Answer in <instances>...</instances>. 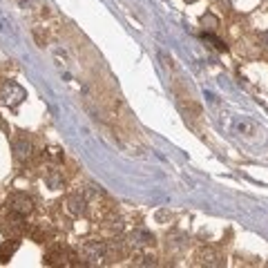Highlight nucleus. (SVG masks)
<instances>
[{"mask_svg": "<svg viewBox=\"0 0 268 268\" xmlns=\"http://www.w3.org/2000/svg\"><path fill=\"white\" fill-rule=\"evenodd\" d=\"M150 243H154V237L145 233V230H134L130 235V246L134 248H143V246H150Z\"/></svg>", "mask_w": 268, "mask_h": 268, "instance_id": "nucleus-6", "label": "nucleus"}, {"mask_svg": "<svg viewBox=\"0 0 268 268\" xmlns=\"http://www.w3.org/2000/svg\"><path fill=\"white\" fill-rule=\"evenodd\" d=\"M81 253H83L85 264H101L107 255V246L103 241H87Z\"/></svg>", "mask_w": 268, "mask_h": 268, "instance_id": "nucleus-3", "label": "nucleus"}, {"mask_svg": "<svg viewBox=\"0 0 268 268\" xmlns=\"http://www.w3.org/2000/svg\"><path fill=\"white\" fill-rule=\"evenodd\" d=\"M18 251V241H3L0 243V264H7V261L14 257V253Z\"/></svg>", "mask_w": 268, "mask_h": 268, "instance_id": "nucleus-8", "label": "nucleus"}, {"mask_svg": "<svg viewBox=\"0 0 268 268\" xmlns=\"http://www.w3.org/2000/svg\"><path fill=\"white\" fill-rule=\"evenodd\" d=\"M14 154L18 161H27L29 157H32V143H29L27 139H18L14 143Z\"/></svg>", "mask_w": 268, "mask_h": 268, "instance_id": "nucleus-7", "label": "nucleus"}, {"mask_svg": "<svg viewBox=\"0 0 268 268\" xmlns=\"http://www.w3.org/2000/svg\"><path fill=\"white\" fill-rule=\"evenodd\" d=\"M197 259L204 266H221V255L217 251H212V248H201L197 253Z\"/></svg>", "mask_w": 268, "mask_h": 268, "instance_id": "nucleus-5", "label": "nucleus"}, {"mask_svg": "<svg viewBox=\"0 0 268 268\" xmlns=\"http://www.w3.org/2000/svg\"><path fill=\"white\" fill-rule=\"evenodd\" d=\"M25 230V221H23V215H16V212H11V215L5 219L3 224V233L9 235V237H18Z\"/></svg>", "mask_w": 268, "mask_h": 268, "instance_id": "nucleus-4", "label": "nucleus"}, {"mask_svg": "<svg viewBox=\"0 0 268 268\" xmlns=\"http://www.w3.org/2000/svg\"><path fill=\"white\" fill-rule=\"evenodd\" d=\"M25 99H27V92L18 83L9 81V83H5L3 87H0V103H3V105L16 107V105H20Z\"/></svg>", "mask_w": 268, "mask_h": 268, "instance_id": "nucleus-1", "label": "nucleus"}, {"mask_svg": "<svg viewBox=\"0 0 268 268\" xmlns=\"http://www.w3.org/2000/svg\"><path fill=\"white\" fill-rule=\"evenodd\" d=\"M186 3H194V0H186Z\"/></svg>", "mask_w": 268, "mask_h": 268, "instance_id": "nucleus-12", "label": "nucleus"}, {"mask_svg": "<svg viewBox=\"0 0 268 268\" xmlns=\"http://www.w3.org/2000/svg\"><path fill=\"white\" fill-rule=\"evenodd\" d=\"M67 210H70L74 217L85 215V199L83 197H70L67 199Z\"/></svg>", "mask_w": 268, "mask_h": 268, "instance_id": "nucleus-9", "label": "nucleus"}, {"mask_svg": "<svg viewBox=\"0 0 268 268\" xmlns=\"http://www.w3.org/2000/svg\"><path fill=\"white\" fill-rule=\"evenodd\" d=\"M7 208L9 212H16V215H29L34 210V199L27 197L25 192H14L7 197Z\"/></svg>", "mask_w": 268, "mask_h": 268, "instance_id": "nucleus-2", "label": "nucleus"}, {"mask_svg": "<svg viewBox=\"0 0 268 268\" xmlns=\"http://www.w3.org/2000/svg\"><path fill=\"white\" fill-rule=\"evenodd\" d=\"M47 181H50V186H52V188H58V186H60V176H58L56 172H52V174H50V179H47Z\"/></svg>", "mask_w": 268, "mask_h": 268, "instance_id": "nucleus-11", "label": "nucleus"}, {"mask_svg": "<svg viewBox=\"0 0 268 268\" xmlns=\"http://www.w3.org/2000/svg\"><path fill=\"white\" fill-rule=\"evenodd\" d=\"M137 266H157V259L152 255H143V257H139Z\"/></svg>", "mask_w": 268, "mask_h": 268, "instance_id": "nucleus-10", "label": "nucleus"}]
</instances>
